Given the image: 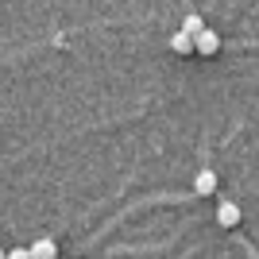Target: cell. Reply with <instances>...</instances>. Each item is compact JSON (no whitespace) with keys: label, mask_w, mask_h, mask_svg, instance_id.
I'll return each mask as SVG.
<instances>
[{"label":"cell","mask_w":259,"mask_h":259,"mask_svg":"<svg viewBox=\"0 0 259 259\" xmlns=\"http://www.w3.org/2000/svg\"><path fill=\"white\" fill-rule=\"evenodd\" d=\"M194 51L205 54V58H213V54L221 51V35H217L213 27H201V31L194 35Z\"/></svg>","instance_id":"1"},{"label":"cell","mask_w":259,"mask_h":259,"mask_svg":"<svg viewBox=\"0 0 259 259\" xmlns=\"http://www.w3.org/2000/svg\"><path fill=\"white\" fill-rule=\"evenodd\" d=\"M194 194H197V197L217 194V170H213V166H201V170L194 174Z\"/></svg>","instance_id":"2"},{"label":"cell","mask_w":259,"mask_h":259,"mask_svg":"<svg viewBox=\"0 0 259 259\" xmlns=\"http://www.w3.org/2000/svg\"><path fill=\"white\" fill-rule=\"evenodd\" d=\"M217 225L221 228H236L240 225V205L236 201H217Z\"/></svg>","instance_id":"3"},{"label":"cell","mask_w":259,"mask_h":259,"mask_svg":"<svg viewBox=\"0 0 259 259\" xmlns=\"http://www.w3.org/2000/svg\"><path fill=\"white\" fill-rule=\"evenodd\" d=\"M27 251H31V259H54L58 255V244H54V240H35Z\"/></svg>","instance_id":"4"},{"label":"cell","mask_w":259,"mask_h":259,"mask_svg":"<svg viewBox=\"0 0 259 259\" xmlns=\"http://www.w3.org/2000/svg\"><path fill=\"white\" fill-rule=\"evenodd\" d=\"M170 51H174V54H194V35L174 31V35H170Z\"/></svg>","instance_id":"5"},{"label":"cell","mask_w":259,"mask_h":259,"mask_svg":"<svg viewBox=\"0 0 259 259\" xmlns=\"http://www.w3.org/2000/svg\"><path fill=\"white\" fill-rule=\"evenodd\" d=\"M201 27H205V23H201V16H197V12H190V16H186V23H182V31H186V35H197Z\"/></svg>","instance_id":"6"},{"label":"cell","mask_w":259,"mask_h":259,"mask_svg":"<svg viewBox=\"0 0 259 259\" xmlns=\"http://www.w3.org/2000/svg\"><path fill=\"white\" fill-rule=\"evenodd\" d=\"M8 259H31V251H27V248H12Z\"/></svg>","instance_id":"7"},{"label":"cell","mask_w":259,"mask_h":259,"mask_svg":"<svg viewBox=\"0 0 259 259\" xmlns=\"http://www.w3.org/2000/svg\"><path fill=\"white\" fill-rule=\"evenodd\" d=\"M0 259H8V251H0Z\"/></svg>","instance_id":"8"},{"label":"cell","mask_w":259,"mask_h":259,"mask_svg":"<svg viewBox=\"0 0 259 259\" xmlns=\"http://www.w3.org/2000/svg\"><path fill=\"white\" fill-rule=\"evenodd\" d=\"M54 259H62V255H54Z\"/></svg>","instance_id":"9"}]
</instances>
